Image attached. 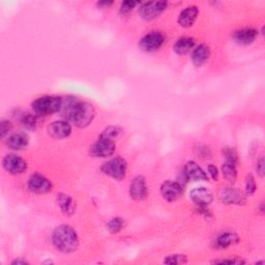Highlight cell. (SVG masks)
<instances>
[{
    "label": "cell",
    "mask_w": 265,
    "mask_h": 265,
    "mask_svg": "<svg viewBox=\"0 0 265 265\" xmlns=\"http://www.w3.org/2000/svg\"><path fill=\"white\" fill-rule=\"evenodd\" d=\"M59 112L64 119L73 122L78 127H86L95 116V110L91 104L79 101L73 96L62 98Z\"/></svg>",
    "instance_id": "cell-1"
},
{
    "label": "cell",
    "mask_w": 265,
    "mask_h": 265,
    "mask_svg": "<svg viewBox=\"0 0 265 265\" xmlns=\"http://www.w3.org/2000/svg\"><path fill=\"white\" fill-rule=\"evenodd\" d=\"M52 243L61 253H73L79 247V237L73 228L66 225H61L54 230L52 234Z\"/></svg>",
    "instance_id": "cell-2"
},
{
    "label": "cell",
    "mask_w": 265,
    "mask_h": 265,
    "mask_svg": "<svg viewBox=\"0 0 265 265\" xmlns=\"http://www.w3.org/2000/svg\"><path fill=\"white\" fill-rule=\"evenodd\" d=\"M61 105H62V97L45 95L37 98L36 101L31 104V107L32 110L35 111L36 115L47 116L59 112L61 109Z\"/></svg>",
    "instance_id": "cell-3"
},
{
    "label": "cell",
    "mask_w": 265,
    "mask_h": 265,
    "mask_svg": "<svg viewBox=\"0 0 265 265\" xmlns=\"http://www.w3.org/2000/svg\"><path fill=\"white\" fill-rule=\"evenodd\" d=\"M101 170L107 176H110L116 180H121L126 175L127 164L122 157L117 156L103 164Z\"/></svg>",
    "instance_id": "cell-4"
},
{
    "label": "cell",
    "mask_w": 265,
    "mask_h": 265,
    "mask_svg": "<svg viewBox=\"0 0 265 265\" xmlns=\"http://www.w3.org/2000/svg\"><path fill=\"white\" fill-rule=\"evenodd\" d=\"M115 151V141L113 139L99 136L90 147V154L94 157H109Z\"/></svg>",
    "instance_id": "cell-5"
},
{
    "label": "cell",
    "mask_w": 265,
    "mask_h": 265,
    "mask_svg": "<svg viewBox=\"0 0 265 265\" xmlns=\"http://www.w3.org/2000/svg\"><path fill=\"white\" fill-rule=\"evenodd\" d=\"M139 15L142 19L151 21L156 19L168 7V3L166 2H149L139 5Z\"/></svg>",
    "instance_id": "cell-6"
},
{
    "label": "cell",
    "mask_w": 265,
    "mask_h": 265,
    "mask_svg": "<svg viewBox=\"0 0 265 265\" xmlns=\"http://www.w3.org/2000/svg\"><path fill=\"white\" fill-rule=\"evenodd\" d=\"M165 43V37L162 32L152 31L145 35L139 43L140 48L145 52H154L162 48Z\"/></svg>",
    "instance_id": "cell-7"
},
{
    "label": "cell",
    "mask_w": 265,
    "mask_h": 265,
    "mask_svg": "<svg viewBox=\"0 0 265 265\" xmlns=\"http://www.w3.org/2000/svg\"><path fill=\"white\" fill-rule=\"evenodd\" d=\"M3 166L7 172L13 175H19L26 171L27 163L17 154H8L3 160Z\"/></svg>",
    "instance_id": "cell-8"
},
{
    "label": "cell",
    "mask_w": 265,
    "mask_h": 265,
    "mask_svg": "<svg viewBox=\"0 0 265 265\" xmlns=\"http://www.w3.org/2000/svg\"><path fill=\"white\" fill-rule=\"evenodd\" d=\"M183 187L178 181L166 180L161 186V194L166 201L173 202L182 195Z\"/></svg>",
    "instance_id": "cell-9"
},
{
    "label": "cell",
    "mask_w": 265,
    "mask_h": 265,
    "mask_svg": "<svg viewBox=\"0 0 265 265\" xmlns=\"http://www.w3.org/2000/svg\"><path fill=\"white\" fill-rule=\"evenodd\" d=\"M27 188L31 193L47 194L52 190V182L41 174H33L27 181Z\"/></svg>",
    "instance_id": "cell-10"
},
{
    "label": "cell",
    "mask_w": 265,
    "mask_h": 265,
    "mask_svg": "<svg viewBox=\"0 0 265 265\" xmlns=\"http://www.w3.org/2000/svg\"><path fill=\"white\" fill-rule=\"evenodd\" d=\"M220 200L229 205H243L246 202V197L243 192L234 188H225L219 194Z\"/></svg>",
    "instance_id": "cell-11"
},
{
    "label": "cell",
    "mask_w": 265,
    "mask_h": 265,
    "mask_svg": "<svg viewBox=\"0 0 265 265\" xmlns=\"http://www.w3.org/2000/svg\"><path fill=\"white\" fill-rule=\"evenodd\" d=\"M129 195L135 201H142L148 195L146 180L143 176H136L129 184Z\"/></svg>",
    "instance_id": "cell-12"
},
{
    "label": "cell",
    "mask_w": 265,
    "mask_h": 265,
    "mask_svg": "<svg viewBox=\"0 0 265 265\" xmlns=\"http://www.w3.org/2000/svg\"><path fill=\"white\" fill-rule=\"evenodd\" d=\"M190 198L197 206L207 207L214 201V195L210 190L200 187L191 191Z\"/></svg>",
    "instance_id": "cell-13"
},
{
    "label": "cell",
    "mask_w": 265,
    "mask_h": 265,
    "mask_svg": "<svg viewBox=\"0 0 265 265\" xmlns=\"http://www.w3.org/2000/svg\"><path fill=\"white\" fill-rule=\"evenodd\" d=\"M49 135L55 139H64L72 134V126L65 120H57L49 124Z\"/></svg>",
    "instance_id": "cell-14"
},
{
    "label": "cell",
    "mask_w": 265,
    "mask_h": 265,
    "mask_svg": "<svg viewBox=\"0 0 265 265\" xmlns=\"http://www.w3.org/2000/svg\"><path fill=\"white\" fill-rule=\"evenodd\" d=\"M258 37V32L254 28H243L236 32H234L233 35V40L235 41L236 44L243 45V46H248L251 45L255 42V40Z\"/></svg>",
    "instance_id": "cell-15"
},
{
    "label": "cell",
    "mask_w": 265,
    "mask_h": 265,
    "mask_svg": "<svg viewBox=\"0 0 265 265\" xmlns=\"http://www.w3.org/2000/svg\"><path fill=\"white\" fill-rule=\"evenodd\" d=\"M184 175L188 177V179L192 180H208L207 174L203 171L201 167H199V165L194 162L190 161L186 164L183 169Z\"/></svg>",
    "instance_id": "cell-16"
},
{
    "label": "cell",
    "mask_w": 265,
    "mask_h": 265,
    "mask_svg": "<svg viewBox=\"0 0 265 265\" xmlns=\"http://www.w3.org/2000/svg\"><path fill=\"white\" fill-rule=\"evenodd\" d=\"M198 14H199V10L197 7H195V6L187 7L183 11L180 12L177 22L181 27L189 28L194 25L195 21L197 20Z\"/></svg>",
    "instance_id": "cell-17"
},
{
    "label": "cell",
    "mask_w": 265,
    "mask_h": 265,
    "mask_svg": "<svg viewBox=\"0 0 265 265\" xmlns=\"http://www.w3.org/2000/svg\"><path fill=\"white\" fill-rule=\"evenodd\" d=\"M210 57V49L207 45H199L193 49L192 52V62L196 66H202L207 62Z\"/></svg>",
    "instance_id": "cell-18"
},
{
    "label": "cell",
    "mask_w": 265,
    "mask_h": 265,
    "mask_svg": "<svg viewBox=\"0 0 265 265\" xmlns=\"http://www.w3.org/2000/svg\"><path fill=\"white\" fill-rule=\"evenodd\" d=\"M57 203L59 205V208L65 216L71 217L76 210V204L74 199L66 194L60 193L57 196Z\"/></svg>",
    "instance_id": "cell-19"
},
{
    "label": "cell",
    "mask_w": 265,
    "mask_h": 265,
    "mask_svg": "<svg viewBox=\"0 0 265 265\" xmlns=\"http://www.w3.org/2000/svg\"><path fill=\"white\" fill-rule=\"evenodd\" d=\"M29 144V138L25 132H16L9 137L7 145L13 150H23Z\"/></svg>",
    "instance_id": "cell-20"
},
{
    "label": "cell",
    "mask_w": 265,
    "mask_h": 265,
    "mask_svg": "<svg viewBox=\"0 0 265 265\" xmlns=\"http://www.w3.org/2000/svg\"><path fill=\"white\" fill-rule=\"evenodd\" d=\"M240 242V237L234 232H227L219 235L215 241V247L219 250L227 249L230 246H233Z\"/></svg>",
    "instance_id": "cell-21"
},
{
    "label": "cell",
    "mask_w": 265,
    "mask_h": 265,
    "mask_svg": "<svg viewBox=\"0 0 265 265\" xmlns=\"http://www.w3.org/2000/svg\"><path fill=\"white\" fill-rule=\"evenodd\" d=\"M195 47V41L192 38H181L173 46V50L178 55H186Z\"/></svg>",
    "instance_id": "cell-22"
},
{
    "label": "cell",
    "mask_w": 265,
    "mask_h": 265,
    "mask_svg": "<svg viewBox=\"0 0 265 265\" xmlns=\"http://www.w3.org/2000/svg\"><path fill=\"white\" fill-rule=\"evenodd\" d=\"M222 173L227 180H229L230 182H234L237 178L236 165L229 162H225V164L222 165Z\"/></svg>",
    "instance_id": "cell-23"
},
{
    "label": "cell",
    "mask_w": 265,
    "mask_h": 265,
    "mask_svg": "<svg viewBox=\"0 0 265 265\" xmlns=\"http://www.w3.org/2000/svg\"><path fill=\"white\" fill-rule=\"evenodd\" d=\"M124 226V221L121 218H113L107 223V229L111 232V233H119Z\"/></svg>",
    "instance_id": "cell-24"
},
{
    "label": "cell",
    "mask_w": 265,
    "mask_h": 265,
    "mask_svg": "<svg viewBox=\"0 0 265 265\" xmlns=\"http://www.w3.org/2000/svg\"><path fill=\"white\" fill-rule=\"evenodd\" d=\"M21 122L22 124L28 128V129H36L37 125H38V118L37 115H33V114H23L21 116Z\"/></svg>",
    "instance_id": "cell-25"
},
{
    "label": "cell",
    "mask_w": 265,
    "mask_h": 265,
    "mask_svg": "<svg viewBox=\"0 0 265 265\" xmlns=\"http://www.w3.org/2000/svg\"><path fill=\"white\" fill-rule=\"evenodd\" d=\"M188 262V257L181 254L169 255L164 259V263L166 264H186Z\"/></svg>",
    "instance_id": "cell-26"
},
{
    "label": "cell",
    "mask_w": 265,
    "mask_h": 265,
    "mask_svg": "<svg viewBox=\"0 0 265 265\" xmlns=\"http://www.w3.org/2000/svg\"><path fill=\"white\" fill-rule=\"evenodd\" d=\"M223 154H224V156L226 158V162L237 165L238 155H237V152H236V150L234 148H232V147H225V148H223Z\"/></svg>",
    "instance_id": "cell-27"
},
{
    "label": "cell",
    "mask_w": 265,
    "mask_h": 265,
    "mask_svg": "<svg viewBox=\"0 0 265 265\" xmlns=\"http://www.w3.org/2000/svg\"><path fill=\"white\" fill-rule=\"evenodd\" d=\"M121 132V129L117 126H109L107 127L103 132L101 136H104V137H107V138H110V139H115L117 138Z\"/></svg>",
    "instance_id": "cell-28"
},
{
    "label": "cell",
    "mask_w": 265,
    "mask_h": 265,
    "mask_svg": "<svg viewBox=\"0 0 265 265\" xmlns=\"http://www.w3.org/2000/svg\"><path fill=\"white\" fill-rule=\"evenodd\" d=\"M256 191V182H255V178L253 177V175L249 174L246 177V194L251 196L255 193Z\"/></svg>",
    "instance_id": "cell-29"
},
{
    "label": "cell",
    "mask_w": 265,
    "mask_h": 265,
    "mask_svg": "<svg viewBox=\"0 0 265 265\" xmlns=\"http://www.w3.org/2000/svg\"><path fill=\"white\" fill-rule=\"evenodd\" d=\"M139 5H140V3H137V2H124V3L121 4L120 13L123 14V15H126V14L130 13L132 10H134Z\"/></svg>",
    "instance_id": "cell-30"
},
{
    "label": "cell",
    "mask_w": 265,
    "mask_h": 265,
    "mask_svg": "<svg viewBox=\"0 0 265 265\" xmlns=\"http://www.w3.org/2000/svg\"><path fill=\"white\" fill-rule=\"evenodd\" d=\"M12 129V123L8 120H3L0 123V132H2V136L5 137L7 134L11 131Z\"/></svg>",
    "instance_id": "cell-31"
},
{
    "label": "cell",
    "mask_w": 265,
    "mask_h": 265,
    "mask_svg": "<svg viewBox=\"0 0 265 265\" xmlns=\"http://www.w3.org/2000/svg\"><path fill=\"white\" fill-rule=\"evenodd\" d=\"M214 263H221V264H244L246 263L245 260L241 258H233V259H224V260H216Z\"/></svg>",
    "instance_id": "cell-32"
},
{
    "label": "cell",
    "mask_w": 265,
    "mask_h": 265,
    "mask_svg": "<svg viewBox=\"0 0 265 265\" xmlns=\"http://www.w3.org/2000/svg\"><path fill=\"white\" fill-rule=\"evenodd\" d=\"M207 171H208L209 176H210L214 180H218V178H219V170H218V168L216 167L215 165H213V164L208 165Z\"/></svg>",
    "instance_id": "cell-33"
},
{
    "label": "cell",
    "mask_w": 265,
    "mask_h": 265,
    "mask_svg": "<svg viewBox=\"0 0 265 265\" xmlns=\"http://www.w3.org/2000/svg\"><path fill=\"white\" fill-rule=\"evenodd\" d=\"M256 171L259 174V176L263 177L264 175V157L261 156L259 158V161L257 162V166H256Z\"/></svg>",
    "instance_id": "cell-34"
},
{
    "label": "cell",
    "mask_w": 265,
    "mask_h": 265,
    "mask_svg": "<svg viewBox=\"0 0 265 265\" xmlns=\"http://www.w3.org/2000/svg\"><path fill=\"white\" fill-rule=\"evenodd\" d=\"M112 5H113L112 2H99V3H97V6L99 8H104V9H107V8L111 7Z\"/></svg>",
    "instance_id": "cell-35"
},
{
    "label": "cell",
    "mask_w": 265,
    "mask_h": 265,
    "mask_svg": "<svg viewBox=\"0 0 265 265\" xmlns=\"http://www.w3.org/2000/svg\"><path fill=\"white\" fill-rule=\"evenodd\" d=\"M13 265H19V264H22V265H25V264H28V262L26 260H23V259H17L15 261L12 262Z\"/></svg>",
    "instance_id": "cell-36"
}]
</instances>
